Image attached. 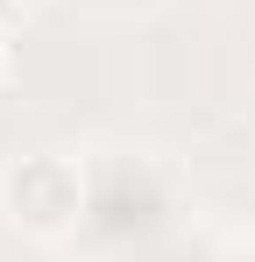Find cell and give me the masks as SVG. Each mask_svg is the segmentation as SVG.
Returning a JSON list of instances; mask_svg holds the SVG:
<instances>
[{"mask_svg": "<svg viewBox=\"0 0 255 262\" xmlns=\"http://www.w3.org/2000/svg\"><path fill=\"white\" fill-rule=\"evenodd\" d=\"M0 206H7V220H14L22 234L57 241V234H71L78 213H85V170L71 156H57V149H29V156H14V163L0 170Z\"/></svg>", "mask_w": 255, "mask_h": 262, "instance_id": "obj_1", "label": "cell"}, {"mask_svg": "<svg viewBox=\"0 0 255 262\" xmlns=\"http://www.w3.org/2000/svg\"><path fill=\"white\" fill-rule=\"evenodd\" d=\"M0 78H7V50H0Z\"/></svg>", "mask_w": 255, "mask_h": 262, "instance_id": "obj_2", "label": "cell"}]
</instances>
